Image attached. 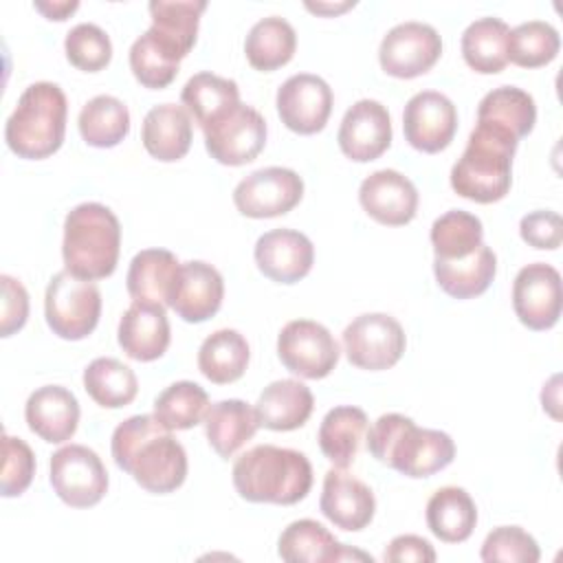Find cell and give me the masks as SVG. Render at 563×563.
Segmentation results:
<instances>
[{"mask_svg": "<svg viewBox=\"0 0 563 563\" xmlns=\"http://www.w3.org/2000/svg\"><path fill=\"white\" fill-rule=\"evenodd\" d=\"M202 132L211 158L233 167L255 161L266 143L264 117L242 101L202 128Z\"/></svg>", "mask_w": 563, "mask_h": 563, "instance_id": "obj_10", "label": "cell"}, {"mask_svg": "<svg viewBox=\"0 0 563 563\" xmlns=\"http://www.w3.org/2000/svg\"><path fill=\"white\" fill-rule=\"evenodd\" d=\"M24 418L35 435L51 444H59L70 440L77 431L79 402L70 389L62 385H44L29 396Z\"/></svg>", "mask_w": 563, "mask_h": 563, "instance_id": "obj_22", "label": "cell"}, {"mask_svg": "<svg viewBox=\"0 0 563 563\" xmlns=\"http://www.w3.org/2000/svg\"><path fill=\"white\" fill-rule=\"evenodd\" d=\"M68 103L64 90L53 81L31 84L7 119L4 139L20 158L40 161L55 154L64 143Z\"/></svg>", "mask_w": 563, "mask_h": 563, "instance_id": "obj_6", "label": "cell"}, {"mask_svg": "<svg viewBox=\"0 0 563 563\" xmlns=\"http://www.w3.org/2000/svg\"><path fill=\"white\" fill-rule=\"evenodd\" d=\"M64 51L75 68L97 73L108 66L112 57V42L101 26L92 22H81L66 33Z\"/></svg>", "mask_w": 563, "mask_h": 563, "instance_id": "obj_44", "label": "cell"}, {"mask_svg": "<svg viewBox=\"0 0 563 563\" xmlns=\"http://www.w3.org/2000/svg\"><path fill=\"white\" fill-rule=\"evenodd\" d=\"M277 552L288 563H332L345 559H361L372 563L369 554L345 548L328 528L314 519H299L288 523L279 537Z\"/></svg>", "mask_w": 563, "mask_h": 563, "instance_id": "obj_24", "label": "cell"}, {"mask_svg": "<svg viewBox=\"0 0 563 563\" xmlns=\"http://www.w3.org/2000/svg\"><path fill=\"white\" fill-rule=\"evenodd\" d=\"M312 407L314 396L310 387L295 378H282L264 387L253 409L260 427L271 431H292L306 424Z\"/></svg>", "mask_w": 563, "mask_h": 563, "instance_id": "obj_26", "label": "cell"}, {"mask_svg": "<svg viewBox=\"0 0 563 563\" xmlns=\"http://www.w3.org/2000/svg\"><path fill=\"white\" fill-rule=\"evenodd\" d=\"M2 455L0 493L2 497H18L29 488L35 475V455L22 438H13L9 433L2 435Z\"/></svg>", "mask_w": 563, "mask_h": 563, "instance_id": "obj_46", "label": "cell"}, {"mask_svg": "<svg viewBox=\"0 0 563 563\" xmlns=\"http://www.w3.org/2000/svg\"><path fill=\"white\" fill-rule=\"evenodd\" d=\"M442 53L440 33L427 22H400L387 31L378 48L380 68L398 79L424 75Z\"/></svg>", "mask_w": 563, "mask_h": 563, "instance_id": "obj_12", "label": "cell"}, {"mask_svg": "<svg viewBox=\"0 0 563 563\" xmlns=\"http://www.w3.org/2000/svg\"><path fill=\"white\" fill-rule=\"evenodd\" d=\"M119 345L134 361H156L169 345V321L165 306L132 301L119 321Z\"/></svg>", "mask_w": 563, "mask_h": 563, "instance_id": "obj_23", "label": "cell"}, {"mask_svg": "<svg viewBox=\"0 0 563 563\" xmlns=\"http://www.w3.org/2000/svg\"><path fill=\"white\" fill-rule=\"evenodd\" d=\"M233 486L238 495L253 504L292 506L312 486V466L301 451L257 444L233 464Z\"/></svg>", "mask_w": 563, "mask_h": 563, "instance_id": "obj_2", "label": "cell"}, {"mask_svg": "<svg viewBox=\"0 0 563 563\" xmlns=\"http://www.w3.org/2000/svg\"><path fill=\"white\" fill-rule=\"evenodd\" d=\"M561 275L545 262L523 266L512 284V308L530 330H550L561 317Z\"/></svg>", "mask_w": 563, "mask_h": 563, "instance_id": "obj_14", "label": "cell"}, {"mask_svg": "<svg viewBox=\"0 0 563 563\" xmlns=\"http://www.w3.org/2000/svg\"><path fill=\"white\" fill-rule=\"evenodd\" d=\"M519 233H521V240L528 242L530 246L554 251L561 246V240H563V222L556 211L539 209L521 218Z\"/></svg>", "mask_w": 563, "mask_h": 563, "instance_id": "obj_47", "label": "cell"}, {"mask_svg": "<svg viewBox=\"0 0 563 563\" xmlns=\"http://www.w3.org/2000/svg\"><path fill=\"white\" fill-rule=\"evenodd\" d=\"M277 114L297 134L321 132L332 112V90L325 79L312 73L288 77L277 90Z\"/></svg>", "mask_w": 563, "mask_h": 563, "instance_id": "obj_15", "label": "cell"}, {"mask_svg": "<svg viewBox=\"0 0 563 563\" xmlns=\"http://www.w3.org/2000/svg\"><path fill=\"white\" fill-rule=\"evenodd\" d=\"M365 433H367L365 411L352 405H339L323 416L317 440H319L321 453L336 468H347L358 455Z\"/></svg>", "mask_w": 563, "mask_h": 563, "instance_id": "obj_31", "label": "cell"}, {"mask_svg": "<svg viewBox=\"0 0 563 563\" xmlns=\"http://www.w3.org/2000/svg\"><path fill=\"white\" fill-rule=\"evenodd\" d=\"M191 119L183 106L161 103L154 106L143 119V147L150 156L174 163L191 147Z\"/></svg>", "mask_w": 563, "mask_h": 563, "instance_id": "obj_28", "label": "cell"}, {"mask_svg": "<svg viewBox=\"0 0 563 563\" xmlns=\"http://www.w3.org/2000/svg\"><path fill=\"white\" fill-rule=\"evenodd\" d=\"M508 24L499 18H479L462 33L464 62L482 75H495L508 64Z\"/></svg>", "mask_w": 563, "mask_h": 563, "instance_id": "obj_33", "label": "cell"}, {"mask_svg": "<svg viewBox=\"0 0 563 563\" xmlns=\"http://www.w3.org/2000/svg\"><path fill=\"white\" fill-rule=\"evenodd\" d=\"M297 48V33L292 24L279 15L257 20L244 42V53L255 70H275L288 64Z\"/></svg>", "mask_w": 563, "mask_h": 563, "instance_id": "obj_35", "label": "cell"}, {"mask_svg": "<svg viewBox=\"0 0 563 563\" xmlns=\"http://www.w3.org/2000/svg\"><path fill=\"white\" fill-rule=\"evenodd\" d=\"M336 141L341 152L356 163L378 158L391 143V119L387 108L374 99L356 101L343 114Z\"/></svg>", "mask_w": 563, "mask_h": 563, "instance_id": "obj_17", "label": "cell"}, {"mask_svg": "<svg viewBox=\"0 0 563 563\" xmlns=\"http://www.w3.org/2000/svg\"><path fill=\"white\" fill-rule=\"evenodd\" d=\"M457 130L453 101L438 90L416 92L402 112V132L411 147L435 154L444 150Z\"/></svg>", "mask_w": 563, "mask_h": 563, "instance_id": "obj_16", "label": "cell"}, {"mask_svg": "<svg viewBox=\"0 0 563 563\" xmlns=\"http://www.w3.org/2000/svg\"><path fill=\"white\" fill-rule=\"evenodd\" d=\"M180 101L194 114L196 123L207 128L211 121L240 103V88L233 79L213 73H196L185 84Z\"/></svg>", "mask_w": 563, "mask_h": 563, "instance_id": "obj_38", "label": "cell"}, {"mask_svg": "<svg viewBox=\"0 0 563 563\" xmlns=\"http://www.w3.org/2000/svg\"><path fill=\"white\" fill-rule=\"evenodd\" d=\"M209 409L207 391L194 380H178L165 387L154 400V416L167 429H191L200 424Z\"/></svg>", "mask_w": 563, "mask_h": 563, "instance_id": "obj_41", "label": "cell"}, {"mask_svg": "<svg viewBox=\"0 0 563 563\" xmlns=\"http://www.w3.org/2000/svg\"><path fill=\"white\" fill-rule=\"evenodd\" d=\"M303 180L288 167H262L242 178L233 189V202L246 218L284 216L299 205Z\"/></svg>", "mask_w": 563, "mask_h": 563, "instance_id": "obj_13", "label": "cell"}, {"mask_svg": "<svg viewBox=\"0 0 563 563\" xmlns=\"http://www.w3.org/2000/svg\"><path fill=\"white\" fill-rule=\"evenodd\" d=\"M84 389L97 405L117 409L136 398L139 380L132 367L125 363L110 356H99L84 369Z\"/></svg>", "mask_w": 563, "mask_h": 563, "instance_id": "obj_39", "label": "cell"}, {"mask_svg": "<svg viewBox=\"0 0 563 563\" xmlns=\"http://www.w3.org/2000/svg\"><path fill=\"white\" fill-rule=\"evenodd\" d=\"M77 7L79 2H35V9L48 20H66Z\"/></svg>", "mask_w": 563, "mask_h": 563, "instance_id": "obj_50", "label": "cell"}, {"mask_svg": "<svg viewBox=\"0 0 563 563\" xmlns=\"http://www.w3.org/2000/svg\"><path fill=\"white\" fill-rule=\"evenodd\" d=\"M222 297H224V282L218 268L207 262L191 260L180 264L176 284L172 290L169 308H174V312L183 321L202 323L220 310Z\"/></svg>", "mask_w": 563, "mask_h": 563, "instance_id": "obj_20", "label": "cell"}, {"mask_svg": "<svg viewBox=\"0 0 563 563\" xmlns=\"http://www.w3.org/2000/svg\"><path fill=\"white\" fill-rule=\"evenodd\" d=\"M477 121L510 132L517 141L532 132L537 106L532 95L515 86H499L486 92L477 108Z\"/></svg>", "mask_w": 563, "mask_h": 563, "instance_id": "obj_36", "label": "cell"}, {"mask_svg": "<svg viewBox=\"0 0 563 563\" xmlns=\"http://www.w3.org/2000/svg\"><path fill=\"white\" fill-rule=\"evenodd\" d=\"M407 339L402 325L385 312L358 314L343 330L345 356L352 365L369 372L394 367L402 352Z\"/></svg>", "mask_w": 563, "mask_h": 563, "instance_id": "obj_8", "label": "cell"}, {"mask_svg": "<svg viewBox=\"0 0 563 563\" xmlns=\"http://www.w3.org/2000/svg\"><path fill=\"white\" fill-rule=\"evenodd\" d=\"M202 422L211 449L222 460L233 457L255 435L260 427L255 409L238 398L209 405Z\"/></svg>", "mask_w": 563, "mask_h": 563, "instance_id": "obj_29", "label": "cell"}, {"mask_svg": "<svg viewBox=\"0 0 563 563\" xmlns=\"http://www.w3.org/2000/svg\"><path fill=\"white\" fill-rule=\"evenodd\" d=\"M482 220L464 209H451L431 224V244L435 260H462L484 242Z\"/></svg>", "mask_w": 563, "mask_h": 563, "instance_id": "obj_40", "label": "cell"}, {"mask_svg": "<svg viewBox=\"0 0 563 563\" xmlns=\"http://www.w3.org/2000/svg\"><path fill=\"white\" fill-rule=\"evenodd\" d=\"M121 224L101 202H81L64 220L62 255L66 271L81 279L110 277L119 262Z\"/></svg>", "mask_w": 563, "mask_h": 563, "instance_id": "obj_5", "label": "cell"}, {"mask_svg": "<svg viewBox=\"0 0 563 563\" xmlns=\"http://www.w3.org/2000/svg\"><path fill=\"white\" fill-rule=\"evenodd\" d=\"M180 62H176L152 35L145 31L130 46V68L136 81L145 88L158 90L174 81Z\"/></svg>", "mask_w": 563, "mask_h": 563, "instance_id": "obj_43", "label": "cell"}, {"mask_svg": "<svg viewBox=\"0 0 563 563\" xmlns=\"http://www.w3.org/2000/svg\"><path fill=\"white\" fill-rule=\"evenodd\" d=\"M306 7L314 13H321V15H332V13H341L350 7H354V2H339V4H328V2H306Z\"/></svg>", "mask_w": 563, "mask_h": 563, "instance_id": "obj_51", "label": "cell"}, {"mask_svg": "<svg viewBox=\"0 0 563 563\" xmlns=\"http://www.w3.org/2000/svg\"><path fill=\"white\" fill-rule=\"evenodd\" d=\"M358 202L369 218L387 227H402L418 209L416 185L396 169H378L358 187Z\"/></svg>", "mask_w": 563, "mask_h": 563, "instance_id": "obj_18", "label": "cell"}, {"mask_svg": "<svg viewBox=\"0 0 563 563\" xmlns=\"http://www.w3.org/2000/svg\"><path fill=\"white\" fill-rule=\"evenodd\" d=\"M319 508L336 528L356 532L369 526L376 510V499L372 488L345 473V468H330L323 477Z\"/></svg>", "mask_w": 563, "mask_h": 563, "instance_id": "obj_21", "label": "cell"}, {"mask_svg": "<svg viewBox=\"0 0 563 563\" xmlns=\"http://www.w3.org/2000/svg\"><path fill=\"white\" fill-rule=\"evenodd\" d=\"M81 139L92 147H114L130 132L128 106L112 95L92 97L77 119Z\"/></svg>", "mask_w": 563, "mask_h": 563, "instance_id": "obj_37", "label": "cell"}, {"mask_svg": "<svg viewBox=\"0 0 563 563\" xmlns=\"http://www.w3.org/2000/svg\"><path fill=\"white\" fill-rule=\"evenodd\" d=\"M205 7V0H152L147 4L152 15V26L147 31L176 62H180L196 44L198 22Z\"/></svg>", "mask_w": 563, "mask_h": 563, "instance_id": "obj_25", "label": "cell"}, {"mask_svg": "<svg viewBox=\"0 0 563 563\" xmlns=\"http://www.w3.org/2000/svg\"><path fill=\"white\" fill-rule=\"evenodd\" d=\"M51 486L64 504L90 508L99 504L108 490V471L92 449L68 444L51 457Z\"/></svg>", "mask_w": 563, "mask_h": 563, "instance_id": "obj_9", "label": "cell"}, {"mask_svg": "<svg viewBox=\"0 0 563 563\" xmlns=\"http://www.w3.org/2000/svg\"><path fill=\"white\" fill-rule=\"evenodd\" d=\"M495 273L497 257L486 244L462 260H433V275L438 286L455 299H471L482 295L495 279Z\"/></svg>", "mask_w": 563, "mask_h": 563, "instance_id": "obj_30", "label": "cell"}, {"mask_svg": "<svg viewBox=\"0 0 563 563\" xmlns=\"http://www.w3.org/2000/svg\"><path fill=\"white\" fill-rule=\"evenodd\" d=\"M44 314L57 336L79 341L99 323L101 292L90 279H81L64 268L46 286Z\"/></svg>", "mask_w": 563, "mask_h": 563, "instance_id": "obj_7", "label": "cell"}, {"mask_svg": "<svg viewBox=\"0 0 563 563\" xmlns=\"http://www.w3.org/2000/svg\"><path fill=\"white\" fill-rule=\"evenodd\" d=\"M2 284V314H0V334L11 336L18 332L29 317V295L26 288L11 275H0Z\"/></svg>", "mask_w": 563, "mask_h": 563, "instance_id": "obj_48", "label": "cell"}, {"mask_svg": "<svg viewBox=\"0 0 563 563\" xmlns=\"http://www.w3.org/2000/svg\"><path fill=\"white\" fill-rule=\"evenodd\" d=\"M112 457L147 493H172L187 477V453L183 444L154 413L132 416L114 429Z\"/></svg>", "mask_w": 563, "mask_h": 563, "instance_id": "obj_1", "label": "cell"}, {"mask_svg": "<svg viewBox=\"0 0 563 563\" xmlns=\"http://www.w3.org/2000/svg\"><path fill=\"white\" fill-rule=\"evenodd\" d=\"M180 262L167 249H145L130 262L125 286L134 301L169 306Z\"/></svg>", "mask_w": 563, "mask_h": 563, "instance_id": "obj_27", "label": "cell"}, {"mask_svg": "<svg viewBox=\"0 0 563 563\" xmlns=\"http://www.w3.org/2000/svg\"><path fill=\"white\" fill-rule=\"evenodd\" d=\"M277 354L288 372L317 380L336 367L341 350L325 325L312 319H292L277 336Z\"/></svg>", "mask_w": 563, "mask_h": 563, "instance_id": "obj_11", "label": "cell"}, {"mask_svg": "<svg viewBox=\"0 0 563 563\" xmlns=\"http://www.w3.org/2000/svg\"><path fill=\"white\" fill-rule=\"evenodd\" d=\"M367 451L407 477H429L455 457L449 433L420 429L402 413H383L367 431Z\"/></svg>", "mask_w": 563, "mask_h": 563, "instance_id": "obj_3", "label": "cell"}, {"mask_svg": "<svg viewBox=\"0 0 563 563\" xmlns=\"http://www.w3.org/2000/svg\"><path fill=\"white\" fill-rule=\"evenodd\" d=\"M477 508L460 486H442L427 501V526L444 543H462L473 534Z\"/></svg>", "mask_w": 563, "mask_h": 563, "instance_id": "obj_32", "label": "cell"}, {"mask_svg": "<svg viewBox=\"0 0 563 563\" xmlns=\"http://www.w3.org/2000/svg\"><path fill=\"white\" fill-rule=\"evenodd\" d=\"M559 48V31L543 20L521 22L508 33V62L523 68H539L550 64Z\"/></svg>", "mask_w": 563, "mask_h": 563, "instance_id": "obj_42", "label": "cell"}, {"mask_svg": "<svg viewBox=\"0 0 563 563\" xmlns=\"http://www.w3.org/2000/svg\"><path fill=\"white\" fill-rule=\"evenodd\" d=\"M482 561H504V563H537L541 550L532 534L519 526H499L486 534L479 552Z\"/></svg>", "mask_w": 563, "mask_h": 563, "instance_id": "obj_45", "label": "cell"}, {"mask_svg": "<svg viewBox=\"0 0 563 563\" xmlns=\"http://www.w3.org/2000/svg\"><path fill=\"white\" fill-rule=\"evenodd\" d=\"M517 143L510 132L477 121L466 150L451 169L453 191L482 205L501 200L510 191Z\"/></svg>", "mask_w": 563, "mask_h": 563, "instance_id": "obj_4", "label": "cell"}, {"mask_svg": "<svg viewBox=\"0 0 563 563\" xmlns=\"http://www.w3.org/2000/svg\"><path fill=\"white\" fill-rule=\"evenodd\" d=\"M257 268L277 284H295L303 279L314 262V246L301 231L273 229L255 242Z\"/></svg>", "mask_w": 563, "mask_h": 563, "instance_id": "obj_19", "label": "cell"}, {"mask_svg": "<svg viewBox=\"0 0 563 563\" xmlns=\"http://www.w3.org/2000/svg\"><path fill=\"white\" fill-rule=\"evenodd\" d=\"M383 559L389 563H407V561L433 563L435 550L427 539H422L418 534H400L389 541Z\"/></svg>", "mask_w": 563, "mask_h": 563, "instance_id": "obj_49", "label": "cell"}, {"mask_svg": "<svg viewBox=\"0 0 563 563\" xmlns=\"http://www.w3.org/2000/svg\"><path fill=\"white\" fill-rule=\"evenodd\" d=\"M249 343L231 328L211 332L198 350V369L205 378L216 385H227L238 380L249 365Z\"/></svg>", "mask_w": 563, "mask_h": 563, "instance_id": "obj_34", "label": "cell"}]
</instances>
